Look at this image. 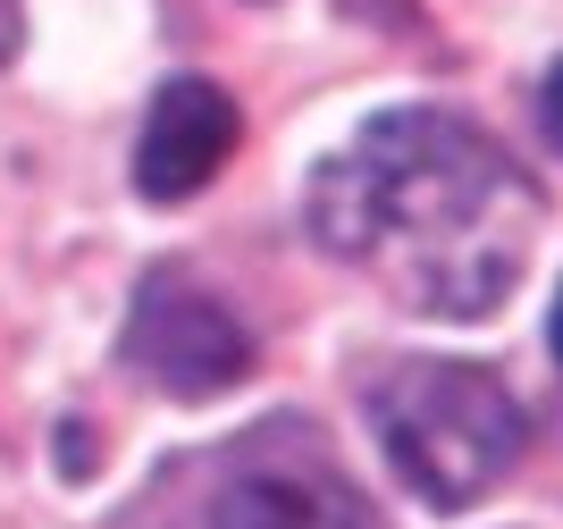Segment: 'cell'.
Returning <instances> with one entry per match:
<instances>
[{
    "instance_id": "5b68a950",
    "label": "cell",
    "mask_w": 563,
    "mask_h": 529,
    "mask_svg": "<svg viewBox=\"0 0 563 529\" xmlns=\"http://www.w3.org/2000/svg\"><path fill=\"white\" fill-rule=\"evenodd\" d=\"M235 135H244V118H235V101L219 85H202V76L161 85L152 118H143V143H135V194L143 202H186V194H202V185L228 168Z\"/></svg>"
},
{
    "instance_id": "8992f818",
    "label": "cell",
    "mask_w": 563,
    "mask_h": 529,
    "mask_svg": "<svg viewBox=\"0 0 563 529\" xmlns=\"http://www.w3.org/2000/svg\"><path fill=\"white\" fill-rule=\"evenodd\" d=\"M539 118H547V135H555V143H563V68H555V76H547V92H539Z\"/></svg>"
},
{
    "instance_id": "52a82bcc",
    "label": "cell",
    "mask_w": 563,
    "mask_h": 529,
    "mask_svg": "<svg viewBox=\"0 0 563 529\" xmlns=\"http://www.w3.org/2000/svg\"><path fill=\"white\" fill-rule=\"evenodd\" d=\"M18 51V0H0V59Z\"/></svg>"
},
{
    "instance_id": "3957f363",
    "label": "cell",
    "mask_w": 563,
    "mask_h": 529,
    "mask_svg": "<svg viewBox=\"0 0 563 529\" xmlns=\"http://www.w3.org/2000/svg\"><path fill=\"white\" fill-rule=\"evenodd\" d=\"M126 362L168 395H228L253 370V328L211 286L152 269L135 286V311H126Z\"/></svg>"
},
{
    "instance_id": "277c9868",
    "label": "cell",
    "mask_w": 563,
    "mask_h": 529,
    "mask_svg": "<svg viewBox=\"0 0 563 529\" xmlns=\"http://www.w3.org/2000/svg\"><path fill=\"white\" fill-rule=\"evenodd\" d=\"M211 529H387V521L320 445H295V454L269 445L219 487Z\"/></svg>"
},
{
    "instance_id": "6da1fadb",
    "label": "cell",
    "mask_w": 563,
    "mask_h": 529,
    "mask_svg": "<svg viewBox=\"0 0 563 529\" xmlns=\"http://www.w3.org/2000/svg\"><path fill=\"white\" fill-rule=\"evenodd\" d=\"M303 219L429 320H488L539 244L530 177L446 110H387L336 143L303 185Z\"/></svg>"
},
{
    "instance_id": "ba28073f",
    "label": "cell",
    "mask_w": 563,
    "mask_h": 529,
    "mask_svg": "<svg viewBox=\"0 0 563 529\" xmlns=\"http://www.w3.org/2000/svg\"><path fill=\"white\" fill-rule=\"evenodd\" d=\"M547 337H555V362H563V295H555V328H547Z\"/></svg>"
},
{
    "instance_id": "7a4b0ae2",
    "label": "cell",
    "mask_w": 563,
    "mask_h": 529,
    "mask_svg": "<svg viewBox=\"0 0 563 529\" xmlns=\"http://www.w3.org/2000/svg\"><path fill=\"white\" fill-rule=\"evenodd\" d=\"M371 429L396 462V480L438 513L479 505L530 445L514 387L479 362H396L371 387Z\"/></svg>"
}]
</instances>
